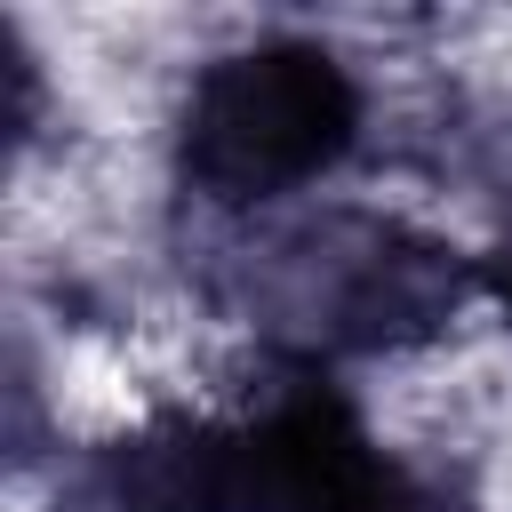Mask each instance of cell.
Segmentation results:
<instances>
[{
    "label": "cell",
    "instance_id": "7a4b0ae2",
    "mask_svg": "<svg viewBox=\"0 0 512 512\" xmlns=\"http://www.w3.org/2000/svg\"><path fill=\"white\" fill-rule=\"evenodd\" d=\"M464 304V256L400 216L328 208L280 232L256 264V312L296 352H400L448 328Z\"/></svg>",
    "mask_w": 512,
    "mask_h": 512
},
{
    "label": "cell",
    "instance_id": "6da1fadb",
    "mask_svg": "<svg viewBox=\"0 0 512 512\" xmlns=\"http://www.w3.org/2000/svg\"><path fill=\"white\" fill-rule=\"evenodd\" d=\"M360 136V80L320 40H256L216 56L176 120V168L216 208H264L320 184Z\"/></svg>",
    "mask_w": 512,
    "mask_h": 512
},
{
    "label": "cell",
    "instance_id": "3957f363",
    "mask_svg": "<svg viewBox=\"0 0 512 512\" xmlns=\"http://www.w3.org/2000/svg\"><path fill=\"white\" fill-rule=\"evenodd\" d=\"M240 432V512H464V496L400 456H384L360 424V408L296 376L256 416H232Z\"/></svg>",
    "mask_w": 512,
    "mask_h": 512
},
{
    "label": "cell",
    "instance_id": "277c9868",
    "mask_svg": "<svg viewBox=\"0 0 512 512\" xmlns=\"http://www.w3.org/2000/svg\"><path fill=\"white\" fill-rule=\"evenodd\" d=\"M88 512H240V432L232 416H152L88 456Z\"/></svg>",
    "mask_w": 512,
    "mask_h": 512
}]
</instances>
